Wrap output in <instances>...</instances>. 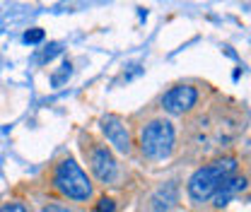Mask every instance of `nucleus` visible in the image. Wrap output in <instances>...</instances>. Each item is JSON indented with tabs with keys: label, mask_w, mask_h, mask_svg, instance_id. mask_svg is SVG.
I'll list each match as a JSON object with an SVG mask.
<instances>
[{
	"label": "nucleus",
	"mask_w": 251,
	"mask_h": 212,
	"mask_svg": "<svg viewBox=\"0 0 251 212\" xmlns=\"http://www.w3.org/2000/svg\"><path fill=\"white\" fill-rule=\"evenodd\" d=\"M234 169H237V162H234V159H218V162H213V164L201 166V169L191 176V181H188V195H191V200L203 203V200L213 198V193L218 190V186L225 181L227 176H232Z\"/></svg>",
	"instance_id": "nucleus-1"
},
{
	"label": "nucleus",
	"mask_w": 251,
	"mask_h": 212,
	"mask_svg": "<svg viewBox=\"0 0 251 212\" xmlns=\"http://www.w3.org/2000/svg\"><path fill=\"white\" fill-rule=\"evenodd\" d=\"M53 183L70 200H87L92 195V183L75 159H65L58 164V169L53 174Z\"/></svg>",
	"instance_id": "nucleus-2"
},
{
	"label": "nucleus",
	"mask_w": 251,
	"mask_h": 212,
	"mask_svg": "<svg viewBox=\"0 0 251 212\" xmlns=\"http://www.w3.org/2000/svg\"><path fill=\"white\" fill-rule=\"evenodd\" d=\"M140 147L150 159H164L174 150V128L169 121L148 123L140 133Z\"/></svg>",
	"instance_id": "nucleus-3"
},
{
	"label": "nucleus",
	"mask_w": 251,
	"mask_h": 212,
	"mask_svg": "<svg viewBox=\"0 0 251 212\" xmlns=\"http://www.w3.org/2000/svg\"><path fill=\"white\" fill-rule=\"evenodd\" d=\"M196 101H198V92H196V87H191V85H179V87H172V90L162 96V109L169 111V114H174V116H179V114L191 111V109L196 106Z\"/></svg>",
	"instance_id": "nucleus-4"
},
{
	"label": "nucleus",
	"mask_w": 251,
	"mask_h": 212,
	"mask_svg": "<svg viewBox=\"0 0 251 212\" xmlns=\"http://www.w3.org/2000/svg\"><path fill=\"white\" fill-rule=\"evenodd\" d=\"M90 166H92L94 176L104 183L114 181V176H116V159H114V154L106 150L104 145H99V142H92V147H90Z\"/></svg>",
	"instance_id": "nucleus-5"
},
{
	"label": "nucleus",
	"mask_w": 251,
	"mask_h": 212,
	"mask_svg": "<svg viewBox=\"0 0 251 212\" xmlns=\"http://www.w3.org/2000/svg\"><path fill=\"white\" fill-rule=\"evenodd\" d=\"M101 130H104L106 140L119 152H124V154L130 152V135H128V128H126V123L121 116H116V114L104 116V118H101Z\"/></svg>",
	"instance_id": "nucleus-6"
},
{
	"label": "nucleus",
	"mask_w": 251,
	"mask_h": 212,
	"mask_svg": "<svg viewBox=\"0 0 251 212\" xmlns=\"http://www.w3.org/2000/svg\"><path fill=\"white\" fill-rule=\"evenodd\" d=\"M242 190H247V176H227L225 181L218 186V190L213 193V200H215V208H225L234 195H239Z\"/></svg>",
	"instance_id": "nucleus-7"
},
{
	"label": "nucleus",
	"mask_w": 251,
	"mask_h": 212,
	"mask_svg": "<svg viewBox=\"0 0 251 212\" xmlns=\"http://www.w3.org/2000/svg\"><path fill=\"white\" fill-rule=\"evenodd\" d=\"M70 75H73V65H70V63H63L61 70H58V72H53V77H51L53 87H61V85L68 80V77H70Z\"/></svg>",
	"instance_id": "nucleus-8"
},
{
	"label": "nucleus",
	"mask_w": 251,
	"mask_h": 212,
	"mask_svg": "<svg viewBox=\"0 0 251 212\" xmlns=\"http://www.w3.org/2000/svg\"><path fill=\"white\" fill-rule=\"evenodd\" d=\"M44 39V29H39V27H34L25 34V44H39Z\"/></svg>",
	"instance_id": "nucleus-9"
},
{
	"label": "nucleus",
	"mask_w": 251,
	"mask_h": 212,
	"mask_svg": "<svg viewBox=\"0 0 251 212\" xmlns=\"http://www.w3.org/2000/svg\"><path fill=\"white\" fill-rule=\"evenodd\" d=\"M97 212H116V203L111 198H101L97 203Z\"/></svg>",
	"instance_id": "nucleus-10"
},
{
	"label": "nucleus",
	"mask_w": 251,
	"mask_h": 212,
	"mask_svg": "<svg viewBox=\"0 0 251 212\" xmlns=\"http://www.w3.org/2000/svg\"><path fill=\"white\" fill-rule=\"evenodd\" d=\"M58 53H61V44H51V46H49V48L44 51V56H41L39 61H41V63H46V61H51L53 56H58Z\"/></svg>",
	"instance_id": "nucleus-11"
},
{
	"label": "nucleus",
	"mask_w": 251,
	"mask_h": 212,
	"mask_svg": "<svg viewBox=\"0 0 251 212\" xmlns=\"http://www.w3.org/2000/svg\"><path fill=\"white\" fill-rule=\"evenodd\" d=\"M0 212H27V208H25V205H20V203H10V205L0 208Z\"/></svg>",
	"instance_id": "nucleus-12"
},
{
	"label": "nucleus",
	"mask_w": 251,
	"mask_h": 212,
	"mask_svg": "<svg viewBox=\"0 0 251 212\" xmlns=\"http://www.w3.org/2000/svg\"><path fill=\"white\" fill-rule=\"evenodd\" d=\"M44 212H70V210H65L61 205H49V208H44Z\"/></svg>",
	"instance_id": "nucleus-13"
}]
</instances>
